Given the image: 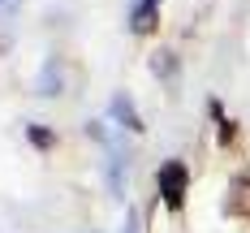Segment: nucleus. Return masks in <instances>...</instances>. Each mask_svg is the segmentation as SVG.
Here are the masks:
<instances>
[{
  "mask_svg": "<svg viewBox=\"0 0 250 233\" xmlns=\"http://www.w3.org/2000/svg\"><path fill=\"white\" fill-rule=\"evenodd\" d=\"M186 186H190L186 164H181V160H168V164L160 169V194H164V203L181 207V203H186Z\"/></svg>",
  "mask_w": 250,
  "mask_h": 233,
  "instance_id": "f257e3e1",
  "label": "nucleus"
},
{
  "mask_svg": "<svg viewBox=\"0 0 250 233\" xmlns=\"http://www.w3.org/2000/svg\"><path fill=\"white\" fill-rule=\"evenodd\" d=\"M155 13H160V0H134L129 4V26L138 35H147L151 26H155Z\"/></svg>",
  "mask_w": 250,
  "mask_h": 233,
  "instance_id": "f03ea898",
  "label": "nucleus"
},
{
  "mask_svg": "<svg viewBox=\"0 0 250 233\" xmlns=\"http://www.w3.org/2000/svg\"><path fill=\"white\" fill-rule=\"evenodd\" d=\"M229 194H233L229 207H233L237 216H250V177H237L233 186H229Z\"/></svg>",
  "mask_w": 250,
  "mask_h": 233,
  "instance_id": "7ed1b4c3",
  "label": "nucleus"
},
{
  "mask_svg": "<svg viewBox=\"0 0 250 233\" xmlns=\"http://www.w3.org/2000/svg\"><path fill=\"white\" fill-rule=\"evenodd\" d=\"M125 233H138V216L129 212V220H125Z\"/></svg>",
  "mask_w": 250,
  "mask_h": 233,
  "instance_id": "20e7f679",
  "label": "nucleus"
},
{
  "mask_svg": "<svg viewBox=\"0 0 250 233\" xmlns=\"http://www.w3.org/2000/svg\"><path fill=\"white\" fill-rule=\"evenodd\" d=\"M13 4H18V0H0V9H13Z\"/></svg>",
  "mask_w": 250,
  "mask_h": 233,
  "instance_id": "39448f33",
  "label": "nucleus"
}]
</instances>
